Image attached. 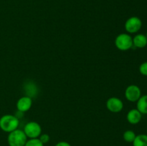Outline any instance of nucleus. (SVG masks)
Listing matches in <instances>:
<instances>
[{
    "label": "nucleus",
    "mask_w": 147,
    "mask_h": 146,
    "mask_svg": "<svg viewBox=\"0 0 147 146\" xmlns=\"http://www.w3.org/2000/svg\"><path fill=\"white\" fill-rule=\"evenodd\" d=\"M20 121L16 116L4 115L0 118V129L5 133H11L18 129Z\"/></svg>",
    "instance_id": "nucleus-1"
},
{
    "label": "nucleus",
    "mask_w": 147,
    "mask_h": 146,
    "mask_svg": "<svg viewBox=\"0 0 147 146\" xmlns=\"http://www.w3.org/2000/svg\"><path fill=\"white\" fill-rule=\"evenodd\" d=\"M27 141V137L24 131L20 129L9 133L7 143L9 146H24Z\"/></svg>",
    "instance_id": "nucleus-2"
},
{
    "label": "nucleus",
    "mask_w": 147,
    "mask_h": 146,
    "mask_svg": "<svg viewBox=\"0 0 147 146\" xmlns=\"http://www.w3.org/2000/svg\"><path fill=\"white\" fill-rule=\"evenodd\" d=\"M115 45L121 51H127L133 47V38L129 34L122 33L116 37Z\"/></svg>",
    "instance_id": "nucleus-3"
},
{
    "label": "nucleus",
    "mask_w": 147,
    "mask_h": 146,
    "mask_svg": "<svg viewBox=\"0 0 147 146\" xmlns=\"http://www.w3.org/2000/svg\"><path fill=\"white\" fill-rule=\"evenodd\" d=\"M23 131L30 139L38 138L42 133V127L36 122H29L25 125Z\"/></svg>",
    "instance_id": "nucleus-4"
},
{
    "label": "nucleus",
    "mask_w": 147,
    "mask_h": 146,
    "mask_svg": "<svg viewBox=\"0 0 147 146\" xmlns=\"http://www.w3.org/2000/svg\"><path fill=\"white\" fill-rule=\"evenodd\" d=\"M142 21L138 17H131L125 22V29L129 34L137 33L142 29Z\"/></svg>",
    "instance_id": "nucleus-5"
},
{
    "label": "nucleus",
    "mask_w": 147,
    "mask_h": 146,
    "mask_svg": "<svg viewBox=\"0 0 147 146\" xmlns=\"http://www.w3.org/2000/svg\"><path fill=\"white\" fill-rule=\"evenodd\" d=\"M141 96H142L141 89L136 84H131L128 86L125 90V97L126 100L131 102H137Z\"/></svg>",
    "instance_id": "nucleus-6"
},
{
    "label": "nucleus",
    "mask_w": 147,
    "mask_h": 146,
    "mask_svg": "<svg viewBox=\"0 0 147 146\" xmlns=\"http://www.w3.org/2000/svg\"><path fill=\"white\" fill-rule=\"evenodd\" d=\"M106 107L111 113H117L123 110V103L121 99L112 97L106 101Z\"/></svg>",
    "instance_id": "nucleus-7"
},
{
    "label": "nucleus",
    "mask_w": 147,
    "mask_h": 146,
    "mask_svg": "<svg viewBox=\"0 0 147 146\" xmlns=\"http://www.w3.org/2000/svg\"><path fill=\"white\" fill-rule=\"evenodd\" d=\"M32 105V100L29 96L20 97L17 102V108L21 113L28 111L31 108Z\"/></svg>",
    "instance_id": "nucleus-8"
},
{
    "label": "nucleus",
    "mask_w": 147,
    "mask_h": 146,
    "mask_svg": "<svg viewBox=\"0 0 147 146\" xmlns=\"http://www.w3.org/2000/svg\"><path fill=\"white\" fill-rule=\"evenodd\" d=\"M142 114L137 109H132L129 110L126 115V119L130 124L136 125L139 123L142 120Z\"/></svg>",
    "instance_id": "nucleus-9"
},
{
    "label": "nucleus",
    "mask_w": 147,
    "mask_h": 146,
    "mask_svg": "<svg viewBox=\"0 0 147 146\" xmlns=\"http://www.w3.org/2000/svg\"><path fill=\"white\" fill-rule=\"evenodd\" d=\"M147 45V38L145 34H137L133 38V47L136 48H144Z\"/></svg>",
    "instance_id": "nucleus-10"
},
{
    "label": "nucleus",
    "mask_w": 147,
    "mask_h": 146,
    "mask_svg": "<svg viewBox=\"0 0 147 146\" xmlns=\"http://www.w3.org/2000/svg\"><path fill=\"white\" fill-rule=\"evenodd\" d=\"M136 109L142 115H147V94L141 96L136 102Z\"/></svg>",
    "instance_id": "nucleus-11"
},
{
    "label": "nucleus",
    "mask_w": 147,
    "mask_h": 146,
    "mask_svg": "<svg viewBox=\"0 0 147 146\" xmlns=\"http://www.w3.org/2000/svg\"><path fill=\"white\" fill-rule=\"evenodd\" d=\"M133 146H147V134H140L136 136Z\"/></svg>",
    "instance_id": "nucleus-12"
},
{
    "label": "nucleus",
    "mask_w": 147,
    "mask_h": 146,
    "mask_svg": "<svg viewBox=\"0 0 147 146\" xmlns=\"http://www.w3.org/2000/svg\"><path fill=\"white\" fill-rule=\"evenodd\" d=\"M136 133L133 130H128L123 133V138L127 143H133L134 139L136 138Z\"/></svg>",
    "instance_id": "nucleus-13"
},
{
    "label": "nucleus",
    "mask_w": 147,
    "mask_h": 146,
    "mask_svg": "<svg viewBox=\"0 0 147 146\" xmlns=\"http://www.w3.org/2000/svg\"><path fill=\"white\" fill-rule=\"evenodd\" d=\"M24 146H44V144L40 141L39 138H32L27 140Z\"/></svg>",
    "instance_id": "nucleus-14"
},
{
    "label": "nucleus",
    "mask_w": 147,
    "mask_h": 146,
    "mask_svg": "<svg viewBox=\"0 0 147 146\" xmlns=\"http://www.w3.org/2000/svg\"><path fill=\"white\" fill-rule=\"evenodd\" d=\"M139 72L144 76H147V62L142 63L139 66Z\"/></svg>",
    "instance_id": "nucleus-15"
},
{
    "label": "nucleus",
    "mask_w": 147,
    "mask_h": 146,
    "mask_svg": "<svg viewBox=\"0 0 147 146\" xmlns=\"http://www.w3.org/2000/svg\"><path fill=\"white\" fill-rule=\"evenodd\" d=\"M38 138L40 139V141H41L44 145L48 143L50 140V135H49L48 134H46V133H45V134H41Z\"/></svg>",
    "instance_id": "nucleus-16"
},
{
    "label": "nucleus",
    "mask_w": 147,
    "mask_h": 146,
    "mask_svg": "<svg viewBox=\"0 0 147 146\" xmlns=\"http://www.w3.org/2000/svg\"><path fill=\"white\" fill-rule=\"evenodd\" d=\"M55 146H71L70 143L65 141H60L55 145Z\"/></svg>",
    "instance_id": "nucleus-17"
},
{
    "label": "nucleus",
    "mask_w": 147,
    "mask_h": 146,
    "mask_svg": "<svg viewBox=\"0 0 147 146\" xmlns=\"http://www.w3.org/2000/svg\"><path fill=\"white\" fill-rule=\"evenodd\" d=\"M146 38H147V32H146Z\"/></svg>",
    "instance_id": "nucleus-18"
},
{
    "label": "nucleus",
    "mask_w": 147,
    "mask_h": 146,
    "mask_svg": "<svg viewBox=\"0 0 147 146\" xmlns=\"http://www.w3.org/2000/svg\"><path fill=\"white\" fill-rule=\"evenodd\" d=\"M146 132H147V130H146Z\"/></svg>",
    "instance_id": "nucleus-19"
}]
</instances>
